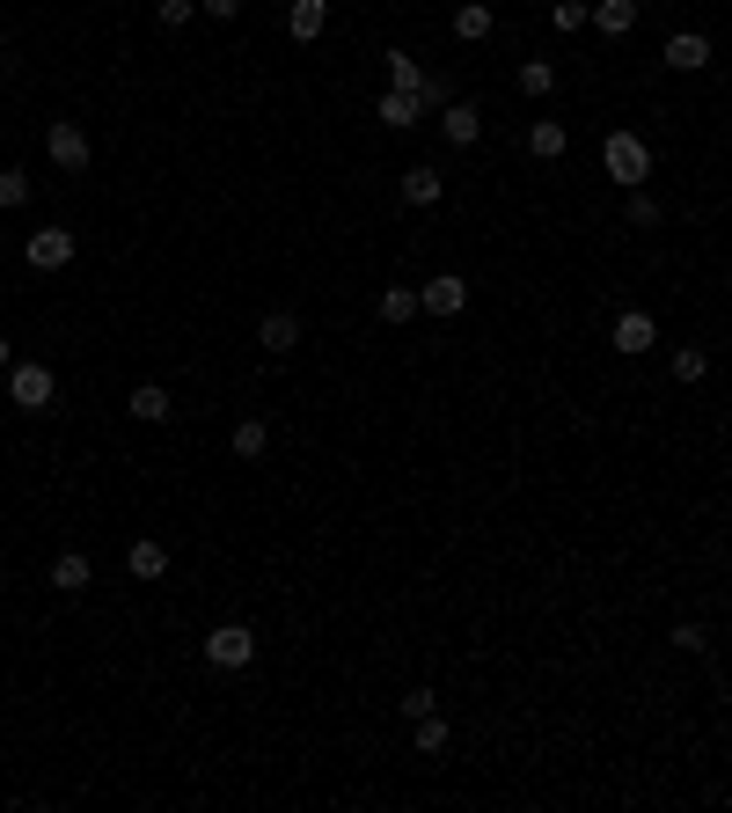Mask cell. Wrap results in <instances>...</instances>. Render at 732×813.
Wrapping results in <instances>:
<instances>
[{
  "label": "cell",
  "instance_id": "cell-1",
  "mask_svg": "<svg viewBox=\"0 0 732 813\" xmlns=\"http://www.w3.org/2000/svg\"><path fill=\"white\" fill-rule=\"evenodd\" d=\"M601 169H609L623 191H637V184L652 176V148H645L637 132H609V140H601Z\"/></svg>",
  "mask_w": 732,
  "mask_h": 813
},
{
  "label": "cell",
  "instance_id": "cell-2",
  "mask_svg": "<svg viewBox=\"0 0 732 813\" xmlns=\"http://www.w3.org/2000/svg\"><path fill=\"white\" fill-rule=\"evenodd\" d=\"M249 660H257V631H249V623H213V631H205V667L243 674Z\"/></svg>",
  "mask_w": 732,
  "mask_h": 813
},
{
  "label": "cell",
  "instance_id": "cell-3",
  "mask_svg": "<svg viewBox=\"0 0 732 813\" xmlns=\"http://www.w3.org/2000/svg\"><path fill=\"white\" fill-rule=\"evenodd\" d=\"M8 396H15V411H51V396H59V374L37 367V360H15V367H8Z\"/></svg>",
  "mask_w": 732,
  "mask_h": 813
},
{
  "label": "cell",
  "instance_id": "cell-4",
  "mask_svg": "<svg viewBox=\"0 0 732 813\" xmlns=\"http://www.w3.org/2000/svg\"><path fill=\"white\" fill-rule=\"evenodd\" d=\"M417 308H425V316H462V308H469V279H454V271L425 279V286H417Z\"/></svg>",
  "mask_w": 732,
  "mask_h": 813
},
{
  "label": "cell",
  "instance_id": "cell-5",
  "mask_svg": "<svg viewBox=\"0 0 732 813\" xmlns=\"http://www.w3.org/2000/svg\"><path fill=\"white\" fill-rule=\"evenodd\" d=\"M45 154L59 162V169H88V132L73 118H51V132H45Z\"/></svg>",
  "mask_w": 732,
  "mask_h": 813
},
{
  "label": "cell",
  "instance_id": "cell-6",
  "mask_svg": "<svg viewBox=\"0 0 732 813\" xmlns=\"http://www.w3.org/2000/svg\"><path fill=\"white\" fill-rule=\"evenodd\" d=\"M659 59H666L674 74H704V67H710V37H704V30H674Z\"/></svg>",
  "mask_w": 732,
  "mask_h": 813
},
{
  "label": "cell",
  "instance_id": "cell-7",
  "mask_svg": "<svg viewBox=\"0 0 732 813\" xmlns=\"http://www.w3.org/2000/svg\"><path fill=\"white\" fill-rule=\"evenodd\" d=\"M73 264V235L67 227H37L29 235V271H67Z\"/></svg>",
  "mask_w": 732,
  "mask_h": 813
},
{
  "label": "cell",
  "instance_id": "cell-8",
  "mask_svg": "<svg viewBox=\"0 0 732 813\" xmlns=\"http://www.w3.org/2000/svg\"><path fill=\"white\" fill-rule=\"evenodd\" d=\"M609 345H615V352H652V345H659V322L645 316V308H623V316H615V330H609Z\"/></svg>",
  "mask_w": 732,
  "mask_h": 813
},
{
  "label": "cell",
  "instance_id": "cell-9",
  "mask_svg": "<svg viewBox=\"0 0 732 813\" xmlns=\"http://www.w3.org/2000/svg\"><path fill=\"white\" fill-rule=\"evenodd\" d=\"M439 132H447V148H476V140H484V110H476V103H447V110H439Z\"/></svg>",
  "mask_w": 732,
  "mask_h": 813
},
{
  "label": "cell",
  "instance_id": "cell-10",
  "mask_svg": "<svg viewBox=\"0 0 732 813\" xmlns=\"http://www.w3.org/2000/svg\"><path fill=\"white\" fill-rule=\"evenodd\" d=\"M322 30H330V0H293V8H286V37L316 45Z\"/></svg>",
  "mask_w": 732,
  "mask_h": 813
},
{
  "label": "cell",
  "instance_id": "cell-11",
  "mask_svg": "<svg viewBox=\"0 0 732 813\" xmlns=\"http://www.w3.org/2000/svg\"><path fill=\"white\" fill-rule=\"evenodd\" d=\"M447 718L439 711H425V718H411V747H417V763H433V755H447Z\"/></svg>",
  "mask_w": 732,
  "mask_h": 813
},
{
  "label": "cell",
  "instance_id": "cell-12",
  "mask_svg": "<svg viewBox=\"0 0 732 813\" xmlns=\"http://www.w3.org/2000/svg\"><path fill=\"white\" fill-rule=\"evenodd\" d=\"M374 118L389 125V132H411V125L425 118V103H417V96H403V89H389V96L374 103Z\"/></svg>",
  "mask_w": 732,
  "mask_h": 813
},
{
  "label": "cell",
  "instance_id": "cell-13",
  "mask_svg": "<svg viewBox=\"0 0 732 813\" xmlns=\"http://www.w3.org/2000/svg\"><path fill=\"white\" fill-rule=\"evenodd\" d=\"M125 572H132V579H162V572H169V550H162L154 535H140L132 550H125Z\"/></svg>",
  "mask_w": 732,
  "mask_h": 813
},
{
  "label": "cell",
  "instance_id": "cell-14",
  "mask_svg": "<svg viewBox=\"0 0 732 813\" xmlns=\"http://www.w3.org/2000/svg\"><path fill=\"white\" fill-rule=\"evenodd\" d=\"M564 148H571V132H564L557 118H535V125H528V154H535V162H557Z\"/></svg>",
  "mask_w": 732,
  "mask_h": 813
},
{
  "label": "cell",
  "instance_id": "cell-15",
  "mask_svg": "<svg viewBox=\"0 0 732 813\" xmlns=\"http://www.w3.org/2000/svg\"><path fill=\"white\" fill-rule=\"evenodd\" d=\"M227 447H235V462H264V447H271V425H264V419H243L235 433H227Z\"/></svg>",
  "mask_w": 732,
  "mask_h": 813
},
{
  "label": "cell",
  "instance_id": "cell-16",
  "mask_svg": "<svg viewBox=\"0 0 732 813\" xmlns=\"http://www.w3.org/2000/svg\"><path fill=\"white\" fill-rule=\"evenodd\" d=\"M257 345H264V352H293V345H300V316H286V308L264 316V322H257Z\"/></svg>",
  "mask_w": 732,
  "mask_h": 813
},
{
  "label": "cell",
  "instance_id": "cell-17",
  "mask_svg": "<svg viewBox=\"0 0 732 813\" xmlns=\"http://www.w3.org/2000/svg\"><path fill=\"white\" fill-rule=\"evenodd\" d=\"M439 191H447V176H439V169H425V162L403 169V205H439Z\"/></svg>",
  "mask_w": 732,
  "mask_h": 813
},
{
  "label": "cell",
  "instance_id": "cell-18",
  "mask_svg": "<svg viewBox=\"0 0 732 813\" xmlns=\"http://www.w3.org/2000/svg\"><path fill=\"white\" fill-rule=\"evenodd\" d=\"M593 23H601V37H630V30H637V0H593Z\"/></svg>",
  "mask_w": 732,
  "mask_h": 813
},
{
  "label": "cell",
  "instance_id": "cell-19",
  "mask_svg": "<svg viewBox=\"0 0 732 813\" xmlns=\"http://www.w3.org/2000/svg\"><path fill=\"white\" fill-rule=\"evenodd\" d=\"M51 587H59V593H88V557H81V550H59V557H51Z\"/></svg>",
  "mask_w": 732,
  "mask_h": 813
},
{
  "label": "cell",
  "instance_id": "cell-20",
  "mask_svg": "<svg viewBox=\"0 0 732 813\" xmlns=\"http://www.w3.org/2000/svg\"><path fill=\"white\" fill-rule=\"evenodd\" d=\"M454 37H462V45H484L491 37V0H462V8H454Z\"/></svg>",
  "mask_w": 732,
  "mask_h": 813
},
{
  "label": "cell",
  "instance_id": "cell-21",
  "mask_svg": "<svg viewBox=\"0 0 732 813\" xmlns=\"http://www.w3.org/2000/svg\"><path fill=\"white\" fill-rule=\"evenodd\" d=\"M132 419L162 425V419H169V389H162V381H140V389H132Z\"/></svg>",
  "mask_w": 732,
  "mask_h": 813
},
{
  "label": "cell",
  "instance_id": "cell-22",
  "mask_svg": "<svg viewBox=\"0 0 732 813\" xmlns=\"http://www.w3.org/2000/svg\"><path fill=\"white\" fill-rule=\"evenodd\" d=\"M389 89H403V96H417V89H425V67H417L411 51H389Z\"/></svg>",
  "mask_w": 732,
  "mask_h": 813
},
{
  "label": "cell",
  "instance_id": "cell-23",
  "mask_svg": "<svg viewBox=\"0 0 732 813\" xmlns=\"http://www.w3.org/2000/svg\"><path fill=\"white\" fill-rule=\"evenodd\" d=\"M550 89H557V67H550V59H528V67H520V96H550Z\"/></svg>",
  "mask_w": 732,
  "mask_h": 813
},
{
  "label": "cell",
  "instance_id": "cell-24",
  "mask_svg": "<svg viewBox=\"0 0 732 813\" xmlns=\"http://www.w3.org/2000/svg\"><path fill=\"white\" fill-rule=\"evenodd\" d=\"M417 316V286H389L381 294V322H411Z\"/></svg>",
  "mask_w": 732,
  "mask_h": 813
},
{
  "label": "cell",
  "instance_id": "cell-25",
  "mask_svg": "<svg viewBox=\"0 0 732 813\" xmlns=\"http://www.w3.org/2000/svg\"><path fill=\"white\" fill-rule=\"evenodd\" d=\"M704 374H710V352H704V345H682V352H674V381H704Z\"/></svg>",
  "mask_w": 732,
  "mask_h": 813
},
{
  "label": "cell",
  "instance_id": "cell-26",
  "mask_svg": "<svg viewBox=\"0 0 732 813\" xmlns=\"http://www.w3.org/2000/svg\"><path fill=\"white\" fill-rule=\"evenodd\" d=\"M550 23H557V30H586V23H593V8H586V0H557Z\"/></svg>",
  "mask_w": 732,
  "mask_h": 813
},
{
  "label": "cell",
  "instance_id": "cell-27",
  "mask_svg": "<svg viewBox=\"0 0 732 813\" xmlns=\"http://www.w3.org/2000/svg\"><path fill=\"white\" fill-rule=\"evenodd\" d=\"M191 8H198V0H154V23H162V30H184V23H191Z\"/></svg>",
  "mask_w": 732,
  "mask_h": 813
},
{
  "label": "cell",
  "instance_id": "cell-28",
  "mask_svg": "<svg viewBox=\"0 0 732 813\" xmlns=\"http://www.w3.org/2000/svg\"><path fill=\"white\" fill-rule=\"evenodd\" d=\"M630 227H659V198L645 191V184L630 191Z\"/></svg>",
  "mask_w": 732,
  "mask_h": 813
},
{
  "label": "cell",
  "instance_id": "cell-29",
  "mask_svg": "<svg viewBox=\"0 0 732 813\" xmlns=\"http://www.w3.org/2000/svg\"><path fill=\"white\" fill-rule=\"evenodd\" d=\"M29 198V176L23 169H0V205H8V213H15V205H23Z\"/></svg>",
  "mask_w": 732,
  "mask_h": 813
},
{
  "label": "cell",
  "instance_id": "cell-30",
  "mask_svg": "<svg viewBox=\"0 0 732 813\" xmlns=\"http://www.w3.org/2000/svg\"><path fill=\"white\" fill-rule=\"evenodd\" d=\"M417 103H425V110H447V103H454V81L425 74V89H417Z\"/></svg>",
  "mask_w": 732,
  "mask_h": 813
},
{
  "label": "cell",
  "instance_id": "cell-31",
  "mask_svg": "<svg viewBox=\"0 0 732 813\" xmlns=\"http://www.w3.org/2000/svg\"><path fill=\"white\" fill-rule=\"evenodd\" d=\"M666 645H674V652H704V623H674V638H666Z\"/></svg>",
  "mask_w": 732,
  "mask_h": 813
},
{
  "label": "cell",
  "instance_id": "cell-32",
  "mask_svg": "<svg viewBox=\"0 0 732 813\" xmlns=\"http://www.w3.org/2000/svg\"><path fill=\"white\" fill-rule=\"evenodd\" d=\"M395 711H403V718H425V711H439V696H433V690H411Z\"/></svg>",
  "mask_w": 732,
  "mask_h": 813
},
{
  "label": "cell",
  "instance_id": "cell-33",
  "mask_svg": "<svg viewBox=\"0 0 732 813\" xmlns=\"http://www.w3.org/2000/svg\"><path fill=\"white\" fill-rule=\"evenodd\" d=\"M198 8H205L213 23H235V15H243V0H198Z\"/></svg>",
  "mask_w": 732,
  "mask_h": 813
},
{
  "label": "cell",
  "instance_id": "cell-34",
  "mask_svg": "<svg viewBox=\"0 0 732 813\" xmlns=\"http://www.w3.org/2000/svg\"><path fill=\"white\" fill-rule=\"evenodd\" d=\"M8 367H15V345H8V338H0V374H8Z\"/></svg>",
  "mask_w": 732,
  "mask_h": 813
}]
</instances>
